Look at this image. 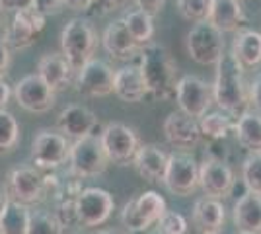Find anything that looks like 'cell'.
Here are the masks:
<instances>
[{"label":"cell","instance_id":"1","mask_svg":"<svg viewBox=\"0 0 261 234\" xmlns=\"http://www.w3.org/2000/svg\"><path fill=\"white\" fill-rule=\"evenodd\" d=\"M139 68L148 88V96L156 100H170L175 94L177 84V63L172 53L160 43L144 45L141 51Z\"/></svg>","mask_w":261,"mask_h":234},{"label":"cell","instance_id":"2","mask_svg":"<svg viewBox=\"0 0 261 234\" xmlns=\"http://www.w3.org/2000/svg\"><path fill=\"white\" fill-rule=\"evenodd\" d=\"M213 88V103H217L220 112L238 117L248 110V84L244 78V68L230 55H222L217 63V74Z\"/></svg>","mask_w":261,"mask_h":234},{"label":"cell","instance_id":"3","mask_svg":"<svg viewBox=\"0 0 261 234\" xmlns=\"http://www.w3.org/2000/svg\"><path fill=\"white\" fill-rule=\"evenodd\" d=\"M98 49V34L84 18H72L61 32V53L74 70L90 61Z\"/></svg>","mask_w":261,"mask_h":234},{"label":"cell","instance_id":"4","mask_svg":"<svg viewBox=\"0 0 261 234\" xmlns=\"http://www.w3.org/2000/svg\"><path fill=\"white\" fill-rule=\"evenodd\" d=\"M109 166V160L99 137L96 135H88L82 139H76L70 145V152H68V174L78 179L96 178L99 174H103Z\"/></svg>","mask_w":261,"mask_h":234},{"label":"cell","instance_id":"5","mask_svg":"<svg viewBox=\"0 0 261 234\" xmlns=\"http://www.w3.org/2000/svg\"><path fill=\"white\" fill-rule=\"evenodd\" d=\"M70 139H66L59 131L51 129H41L37 131L32 141V158L33 168L39 172H53L59 166L68 162V152H70Z\"/></svg>","mask_w":261,"mask_h":234},{"label":"cell","instance_id":"6","mask_svg":"<svg viewBox=\"0 0 261 234\" xmlns=\"http://www.w3.org/2000/svg\"><path fill=\"white\" fill-rule=\"evenodd\" d=\"M4 193L12 201H18L22 205H39L47 199V186L45 174L33 166L14 168L6 176Z\"/></svg>","mask_w":261,"mask_h":234},{"label":"cell","instance_id":"7","mask_svg":"<svg viewBox=\"0 0 261 234\" xmlns=\"http://www.w3.org/2000/svg\"><path fill=\"white\" fill-rule=\"evenodd\" d=\"M168 207L158 191H142L139 197L127 201L121 209V223L133 232H144L158 223Z\"/></svg>","mask_w":261,"mask_h":234},{"label":"cell","instance_id":"8","mask_svg":"<svg viewBox=\"0 0 261 234\" xmlns=\"http://www.w3.org/2000/svg\"><path fill=\"white\" fill-rule=\"evenodd\" d=\"M185 49L187 55L195 61L197 65L211 67L217 65L220 57L224 55V39L222 34L211 23L197 22L185 35Z\"/></svg>","mask_w":261,"mask_h":234},{"label":"cell","instance_id":"9","mask_svg":"<svg viewBox=\"0 0 261 234\" xmlns=\"http://www.w3.org/2000/svg\"><path fill=\"white\" fill-rule=\"evenodd\" d=\"M99 143L108 156L109 164L113 162L119 166H127L137 154V150L141 146V139L133 127L125 125V123L113 121L108 123L103 127V131L99 133Z\"/></svg>","mask_w":261,"mask_h":234},{"label":"cell","instance_id":"10","mask_svg":"<svg viewBox=\"0 0 261 234\" xmlns=\"http://www.w3.org/2000/svg\"><path fill=\"white\" fill-rule=\"evenodd\" d=\"M174 98L179 106V112L193 119H199L213 106V88L207 80L187 74V76L177 78Z\"/></svg>","mask_w":261,"mask_h":234},{"label":"cell","instance_id":"11","mask_svg":"<svg viewBox=\"0 0 261 234\" xmlns=\"http://www.w3.org/2000/svg\"><path fill=\"white\" fill-rule=\"evenodd\" d=\"M162 184L166 190L179 197H187L199 188V164L187 152H172L168 156V166Z\"/></svg>","mask_w":261,"mask_h":234},{"label":"cell","instance_id":"12","mask_svg":"<svg viewBox=\"0 0 261 234\" xmlns=\"http://www.w3.org/2000/svg\"><path fill=\"white\" fill-rule=\"evenodd\" d=\"M115 70L106 61L92 57L76 70L74 86L82 98H106L113 94Z\"/></svg>","mask_w":261,"mask_h":234},{"label":"cell","instance_id":"13","mask_svg":"<svg viewBox=\"0 0 261 234\" xmlns=\"http://www.w3.org/2000/svg\"><path fill=\"white\" fill-rule=\"evenodd\" d=\"M45 22H47V18L37 10H33V8L14 12L12 22L6 23L4 32H2L4 34L2 43L6 45L10 51H23V49L33 45L35 35L43 32Z\"/></svg>","mask_w":261,"mask_h":234},{"label":"cell","instance_id":"14","mask_svg":"<svg viewBox=\"0 0 261 234\" xmlns=\"http://www.w3.org/2000/svg\"><path fill=\"white\" fill-rule=\"evenodd\" d=\"M115 201L111 193L101 188H82L76 199V224L84 228H94L111 217Z\"/></svg>","mask_w":261,"mask_h":234},{"label":"cell","instance_id":"15","mask_svg":"<svg viewBox=\"0 0 261 234\" xmlns=\"http://www.w3.org/2000/svg\"><path fill=\"white\" fill-rule=\"evenodd\" d=\"M12 96L22 110L30 113H47L55 106V90L37 72L20 78L14 84Z\"/></svg>","mask_w":261,"mask_h":234},{"label":"cell","instance_id":"16","mask_svg":"<svg viewBox=\"0 0 261 234\" xmlns=\"http://www.w3.org/2000/svg\"><path fill=\"white\" fill-rule=\"evenodd\" d=\"M234 186H236V178L228 162L211 158V156L203 158V162L199 164V188L205 191L207 197L224 199L232 193Z\"/></svg>","mask_w":261,"mask_h":234},{"label":"cell","instance_id":"17","mask_svg":"<svg viewBox=\"0 0 261 234\" xmlns=\"http://www.w3.org/2000/svg\"><path fill=\"white\" fill-rule=\"evenodd\" d=\"M162 133L168 145H172L177 150H185V152L199 146L201 139H203L199 121L181 112H172L164 119Z\"/></svg>","mask_w":261,"mask_h":234},{"label":"cell","instance_id":"18","mask_svg":"<svg viewBox=\"0 0 261 234\" xmlns=\"http://www.w3.org/2000/svg\"><path fill=\"white\" fill-rule=\"evenodd\" d=\"M98 127V117L90 108L82 103H70L66 106L57 117V129L66 139H82L88 135H94V129Z\"/></svg>","mask_w":261,"mask_h":234},{"label":"cell","instance_id":"19","mask_svg":"<svg viewBox=\"0 0 261 234\" xmlns=\"http://www.w3.org/2000/svg\"><path fill=\"white\" fill-rule=\"evenodd\" d=\"M207 22L220 34H236L244 30L246 12L242 0H211Z\"/></svg>","mask_w":261,"mask_h":234},{"label":"cell","instance_id":"20","mask_svg":"<svg viewBox=\"0 0 261 234\" xmlns=\"http://www.w3.org/2000/svg\"><path fill=\"white\" fill-rule=\"evenodd\" d=\"M70 176V174H68ZM82 191L80 179L70 176L68 179H61V186L57 188L51 201H53V215L59 219V223L65 228H70L76 224V199Z\"/></svg>","mask_w":261,"mask_h":234},{"label":"cell","instance_id":"21","mask_svg":"<svg viewBox=\"0 0 261 234\" xmlns=\"http://www.w3.org/2000/svg\"><path fill=\"white\" fill-rule=\"evenodd\" d=\"M74 68L63 53H47L37 61V74L55 90H65L74 80Z\"/></svg>","mask_w":261,"mask_h":234},{"label":"cell","instance_id":"22","mask_svg":"<svg viewBox=\"0 0 261 234\" xmlns=\"http://www.w3.org/2000/svg\"><path fill=\"white\" fill-rule=\"evenodd\" d=\"M101 45H103L106 53L115 61H129L135 55H139V51H141V47L133 41V37L129 35L121 18L113 20L106 28V32L101 35Z\"/></svg>","mask_w":261,"mask_h":234},{"label":"cell","instance_id":"23","mask_svg":"<svg viewBox=\"0 0 261 234\" xmlns=\"http://www.w3.org/2000/svg\"><path fill=\"white\" fill-rule=\"evenodd\" d=\"M168 152L162 150L158 145L152 143H146V145L139 146L137 154L133 158V166L137 170V174L144 178L146 181H162L164 172L168 166Z\"/></svg>","mask_w":261,"mask_h":234},{"label":"cell","instance_id":"24","mask_svg":"<svg viewBox=\"0 0 261 234\" xmlns=\"http://www.w3.org/2000/svg\"><path fill=\"white\" fill-rule=\"evenodd\" d=\"M113 94L127 103H139L148 96V88L144 84L139 65H127L115 70Z\"/></svg>","mask_w":261,"mask_h":234},{"label":"cell","instance_id":"25","mask_svg":"<svg viewBox=\"0 0 261 234\" xmlns=\"http://www.w3.org/2000/svg\"><path fill=\"white\" fill-rule=\"evenodd\" d=\"M191 217H193V224L201 234H218L226 221V209L220 199H213L205 195L195 201Z\"/></svg>","mask_w":261,"mask_h":234},{"label":"cell","instance_id":"26","mask_svg":"<svg viewBox=\"0 0 261 234\" xmlns=\"http://www.w3.org/2000/svg\"><path fill=\"white\" fill-rule=\"evenodd\" d=\"M232 221L240 234H261V195L244 193L234 203Z\"/></svg>","mask_w":261,"mask_h":234},{"label":"cell","instance_id":"27","mask_svg":"<svg viewBox=\"0 0 261 234\" xmlns=\"http://www.w3.org/2000/svg\"><path fill=\"white\" fill-rule=\"evenodd\" d=\"M230 57L244 68L261 65V34L253 30H240L234 35Z\"/></svg>","mask_w":261,"mask_h":234},{"label":"cell","instance_id":"28","mask_svg":"<svg viewBox=\"0 0 261 234\" xmlns=\"http://www.w3.org/2000/svg\"><path fill=\"white\" fill-rule=\"evenodd\" d=\"M236 141L250 154H261V115L255 112H242L234 121Z\"/></svg>","mask_w":261,"mask_h":234},{"label":"cell","instance_id":"29","mask_svg":"<svg viewBox=\"0 0 261 234\" xmlns=\"http://www.w3.org/2000/svg\"><path fill=\"white\" fill-rule=\"evenodd\" d=\"M32 211L28 205L8 199L0 213V232L2 234H28Z\"/></svg>","mask_w":261,"mask_h":234},{"label":"cell","instance_id":"30","mask_svg":"<svg viewBox=\"0 0 261 234\" xmlns=\"http://www.w3.org/2000/svg\"><path fill=\"white\" fill-rule=\"evenodd\" d=\"M121 20H123V23H125V28H127L129 35L133 37V41L139 45L141 49L144 47V45L152 43V39H154V18L152 16H148L146 12L135 8V10L127 12Z\"/></svg>","mask_w":261,"mask_h":234},{"label":"cell","instance_id":"31","mask_svg":"<svg viewBox=\"0 0 261 234\" xmlns=\"http://www.w3.org/2000/svg\"><path fill=\"white\" fill-rule=\"evenodd\" d=\"M203 139L208 141H224L234 131V117L226 112H207L197 119Z\"/></svg>","mask_w":261,"mask_h":234},{"label":"cell","instance_id":"32","mask_svg":"<svg viewBox=\"0 0 261 234\" xmlns=\"http://www.w3.org/2000/svg\"><path fill=\"white\" fill-rule=\"evenodd\" d=\"M22 139L20 123L8 110H0V156L10 154Z\"/></svg>","mask_w":261,"mask_h":234},{"label":"cell","instance_id":"33","mask_svg":"<svg viewBox=\"0 0 261 234\" xmlns=\"http://www.w3.org/2000/svg\"><path fill=\"white\" fill-rule=\"evenodd\" d=\"M65 226L59 223V219L51 211H32L28 234H63Z\"/></svg>","mask_w":261,"mask_h":234},{"label":"cell","instance_id":"34","mask_svg":"<svg viewBox=\"0 0 261 234\" xmlns=\"http://www.w3.org/2000/svg\"><path fill=\"white\" fill-rule=\"evenodd\" d=\"M242 179L248 191L261 195V154H250L242 164Z\"/></svg>","mask_w":261,"mask_h":234},{"label":"cell","instance_id":"35","mask_svg":"<svg viewBox=\"0 0 261 234\" xmlns=\"http://www.w3.org/2000/svg\"><path fill=\"white\" fill-rule=\"evenodd\" d=\"M175 4H177V12L181 14L184 20L197 23L207 20L211 0H175Z\"/></svg>","mask_w":261,"mask_h":234},{"label":"cell","instance_id":"36","mask_svg":"<svg viewBox=\"0 0 261 234\" xmlns=\"http://www.w3.org/2000/svg\"><path fill=\"white\" fill-rule=\"evenodd\" d=\"M158 234H187V219L181 213L166 209L164 215L158 219Z\"/></svg>","mask_w":261,"mask_h":234},{"label":"cell","instance_id":"37","mask_svg":"<svg viewBox=\"0 0 261 234\" xmlns=\"http://www.w3.org/2000/svg\"><path fill=\"white\" fill-rule=\"evenodd\" d=\"M127 2H129V0H92V4L88 6L86 14H92V16H106V14H111V12L123 8Z\"/></svg>","mask_w":261,"mask_h":234},{"label":"cell","instance_id":"38","mask_svg":"<svg viewBox=\"0 0 261 234\" xmlns=\"http://www.w3.org/2000/svg\"><path fill=\"white\" fill-rule=\"evenodd\" d=\"M32 8L47 18V16L61 14L65 10V4H63V0H32Z\"/></svg>","mask_w":261,"mask_h":234},{"label":"cell","instance_id":"39","mask_svg":"<svg viewBox=\"0 0 261 234\" xmlns=\"http://www.w3.org/2000/svg\"><path fill=\"white\" fill-rule=\"evenodd\" d=\"M248 106H251L255 113L261 115V72L255 74L253 80L248 84Z\"/></svg>","mask_w":261,"mask_h":234},{"label":"cell","instance_id":"40","mask_svg":"<svg viewBox=\"0 0 261 234\" xmlns=\"http://www.w3.org/2000/svg\"><path fill=\"white\" fill-rule=\"evenodd\" d=\"M135 4H137V8H139V10L146 12L148 16L156 18V16L162 12L166 0H135Z\"/></svg>","mask_w":261,"mask_h":234},{"label":"cell","instance_id":"41","mask_svg":"<svg viewBox=\"0 0 261 234\" xmlns=\"http://www.w3.org/2000/svg\"><path fill=\"white\" fill-rule=\"evenodd\" d=\"M0 8L4 12H20L32 8V0H0Z\"/></svg>","mask_w":261,"mask_h":234},{"label":"cell","instance_id":"42","mask_svg":"<svg viewBox=\"0 0 261 234\" xmlns=\"http://www.w3.org/2000/svg\"><path fill=\"white\" fill-rule=\"evenodd\" d=\"M10 63H12V51L0 41V78H4L8 74Z\"/></svg>","mask_w":261,"mask_h":234},{"label":"cell","instance_id":"43","mask_svg":"<svg viewBox=\"0 0 261 234\" xmlns=\"http://www.w3.org/2000/svg\"><path fill=\"white\" fill-rule=\"evenodd\" d=\"M12 98V88L4 78H0V110H6V106L10 103Z\"/></svg>","mask_w":261,"mask_h":234},{"label":"cell","instance_id":"44","mask_svg":"<svg viewBox=\"0 0 261 234\" xmlns=\"http://www.w3.org/2000/svg\"><path fill=\"white\" fill-rule=\"evenodd\" d=\"M65 8L68 10H76V12H86L88 6L92 4V0H63Z\"/></svg>","mask_w":261,"mask_h":234},{"label":"cell","instance_id":"45","mask_svg":"<svg viewBox=\"0 0 261 234\" xmlns=\"http://www.w3.org/2000/svg\"><path fill=\"white\" fill-rule=\"evenodd\" d=\"M4 28H6V12L0 8V34L4 32Z\"/></svg>","mask_w":261,"mask_h":234},{"label":"cell","instance_id":"46","mask_svg":"<svg viewBox=\"0 0 261 234\" xmlns=\"http://www.w3.org/2000/svg\"><path fill=\"white\" fill-rule=\"evenodd\" d=\"M6 201H8V197H6V193H4V190L0 188V213H2V209H4Z\"/></svg>","mask_w":261,"mask_h":234},{"label":"cell","instance_id":"47","mask_svg":"<svg viewBox=\"0 0 261 234\" xmlns=\"http://www.w3.org/2000/svg\"><path fill=\"white\" fill-rule=\"evenodd\" d=\"M98 234H119V232H115V230H99Z\"/></svg>","mask_w":261,"mask_h":234},{"label":"cell","instance_id":"48","mask_svg":"<svg viewBox=\"0 0 261 234\" xmlns=\"http://www.w3.org/2000/svg\"><path fill=\"white\" fill-rule=\"evenodd\" d=\"M63 234H74V232H72L70 228H65V230H63Z\"/></svg>","mask_w":261,"mask_h":234},{"label":"cell","instance_id":"49","mask_svg":"<svg viewBox=\"0 0 261 234\" xmlns=\"http://www.w3.org/2000/svg\"><path fill=\"white\" fill-rule=\"evenodd\" d=\"M154 234H158V232H154Z\"/></svg>","mask_w":261,"mask_h":234},{"label":"cell","instance_id":"50","mask_svg":"<svg viewBox=\"0 0 261 234\" xmlns=\"http://www.w3.org/2000/svg\"><path fill=\"white\" fill-rule=\"evenodd\" d=\"M0 234H2V232H0Z\"/></svg>","mask_w":261,"mask_h":234},{"label":"cell","instance_id":"51","mask_svg":"<svg viewBox=\"0 0 261 234\" xmlns=\"http://www.w3.org/2000/svg\"><path fill=\"white\" fill-rule=\"evenodd\" d=\"M238 234H240V232H238Z\"/></svg>","mask_w":261,"mask_h":234}]
</instances>
